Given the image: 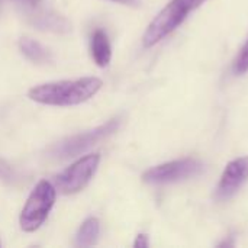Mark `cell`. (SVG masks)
I'll return each instance as SVG.
<instances>
[{
  "mask_svg": "<svg viewBox=\"0 0 248 248\" xmlns=\"http://www.w3.org/2000/svg\"><path fill=\"white\" fill-rule=\"evenodd\" d=\"M17 1L25 4V6H28V7H35L39 3V0H17Z\"/></svg>",
  "mask_w": 248,
  "mask_h": 248,
  "instance_id": "2e32d148",
  "label": "cell"
},
{
  "mask_svg": "<svg viewBox=\"0 0 248 248\" xmlns=\"http://www.w3.org/2000/svg\"><path fill=\"white\" fill-rule=\"evenodd\" d=\"M31 23L46 32H54V33H67L71 31V23L61 15L49 10H41L29 16Z\"/></svg>",
  "mask_w": 248,
  "mask_h": 248,
  "instance_id": "ba28073f",
  "label": "cell"
},
{
  "mask_svg": "<svg viewBox=\"0 0 248 248\" xmlns=\"http://www.w3.org/2000/svg\"><path fill=\"white\" fill-rule=\"evenodd\" d=\"M134 247H137V248L148 247V240H147V235H144V234H140V235L137 237L135 243H134Z\"/></svg>",
  "mask_w": 248,
  "mask_h": 248,
  "instance_id": "5bb4252c",
  "label": "cell"
},
{
  "mask_svg": "<svg viewBox=\"0 0 248 248\" xmlns=\"http://www.w3.org/2000/svg\"><path fill=\"white\" fill-rule=\"evenodd\" d=\"M248 180V157H241L234 161H231L219 180L218 189H217V198L218 199H230L234 196L241 186Z\"/></svg>",
  "mask_w": 248,
  "mask_h": 248,
  "instance_id": "52a82bcc",
  "label": "cell"
},
{
  "mask_svg": "<svg viewBox=\"0 0 248 248\" xmlns=\"http://www.w3.org/2000/svg\"><path fill=\"white\" fill-rule=\"evenodd\" d=\"M118 126H119V119H110L106 124H103V125H100L92 131L74 135V137L62 141L60 145H57L52 150V154L57 158H70V157L78 155L83 151H86L87 148L96 145L103 138L113 134L118 129Z\"/></svg>",
  "mask_w": 248,
  "mask_h": 248,
  "instance_id": "8992f818",
  "label": "cell"
},
{
  "mask_svg": "<svg viewBox=\"0 0 248 248\" xmlns=\"http://www.w3.org/2000/svg\"><path fill=\"white\" fill-rule=\"evenodd\" d=\"M99 234H100V222H99L97 218L90 217L81 224V227H80V230H78V232L76 235V246H78V247H92V246L96 244V241L99 238Z\"/></svg>",
  "mask_w": 248,
  "mask_h": 248,
  "instance_id": "8fae6325",
  "label": "cell"
},
{
  "mask_svg": "<svg viewBox=\"0 0 248 248\" xmlns=\"http://www.w3.org/2000/svg\"><path fill=\"white\" fill-rule=\"evenodd\" d=\"M103 81L97 77L61 80L32 87L28 97L48 106H76L90 100L102 89Z\"/></svg>",
  "mask_w": 248,
  "mask_h": 248,
  "instance_id": "6da1fadb",
  "label": "cell"
},
{
  "mask_svg": "<svg viewBox=\"0 0 248 248\" xmlns=\"http://www.w3.org/2000/svg\"><path fill=\"white\" fill-rule=\"evenodd\" d=\"M19 49L20 52L32 62H36V64H46L51 61V54L48 52V49L39 44L38 41L32 39V38H22L19 41Z\"/></svg>",
  "mask_w": 248,
  "mask_h": 248,
  "instance_id": "30bf717a",
  "label": "cell"
},
{
  "mask_svg": "<svg viewBox=\"0 0 248 248\" xmlns=\"http://www.w3.org/2000/svg\"><path fill=\"white\" fill-rule=\"evenodd\" d=\"M203 171V164L195 158H182L170 163H164L147 170L142 176L144 182L153 185H166L180 180H186L199 176Z\"/></svg>",
  "mask_w": 248,
  "mask_h": 248,
  "instance_id": "5b68a950",
  "label": "cell"
},
{
  "mask_svg": "<svg viewBox=\"0 0 248 248\" xmlns=\"http://www.w3.org/2000/svg\"><path fill=\"white\" fill-rule=\"evenodd\" d=\"M92 57L99 67H108L112 58V48L109 38L103 29H96L92 35Z\"/></svg>",
  "mask_w": 248,
  "mask_h": 248,
  "instance_id": "9c48e42d",
  "label": "cell"
},
{
  "mask_svg": "<svg viewBox=\"0 0 248 248\" xmlns=\"http://www.w3.org/2000/svg\"><path fill=\"white\" fill-rule=\"evenodd\" d=\"M57 198V189L48 180H41L31 192L19 217V225L25 232H35L48 218Z\"/></svg>",
  "mask_w": 248,
  "mask_h": 248,
  "instance_id": "3957f363",
  "label": "cell"
},
{
  "mask_svg": "<svg viewBox=\"0 0 248 248\" xmlns=\"http://www.w3.org/2000/svg\"><path fill=\"white\" fill-rule=\"evenodd\" d=\"M99 163L100 154L97 153L78 158L55 177V189L62 195H74L81 192L93 179Z\"/></svg>",
  "mask_w": 248,
  "mask_h": 248,
  "instance_id": "277c9868",
  "label": "cell"
},
{
  "mask_svg": "<svg viewBox=\"0 0 248 248\" xmlns=\"http://www.w3.org/2000/svg\"><path fill=\"white\" fill-rule=\"evenodd\" d=\"M110 1L121 3V4H125V6H135V7L141 4V0H110Z\"/></svg>",
  "mask_w": 248,
  "mask_h": 248,
  "instance_id": "9a60e30c",
  "label": "cell"
},
{
  "mask_svg": "<svg viewBox=\"0 0 248 248\" xmlns=\"http://www.w3.org/2000/svg\"><path fill=\"white\" fill-rule=\"evenodd\" d=\"M248 71V39L241 48V52L238 54L235 62H234V73L235 74H244Z\"/></svg>",
  "mask_w": 248,
  "mask_h": 248,
  "instance_id": "7c38bea8",
  "label": "cell"
},
{
  "mask_svg": "<svg viewBox=\"0 0 248 248\" xmlns=\"http://www.w3.org/2000/svg\"><path fill=\"white\" fill-rule=\"evenodd\" d=\"M205 1L206 0H171L148 25L142 36L144 46L150 48L160 42L179 28L192 10L198 9Z\"/></svg>",
  "mask_w": 248,
  "mask_h": 248,
  "instance_id": "7a4b0ae2",
  "label": "cell"
},
{
  "mask_svg": "<svg viewBox=\"0 0 248 248\" xmlns=\"http://www.w3.org/2000/svg\"><path fill=\"white\" fill-rule=\"evenodd\" d=\"M12 176H13L12 167L9 166V163H7L6 160H3V158L0 157V180L10 182V180H12Z\"/></svg>",
  "mask_w": 248,
  "mask_h": 248,
  "instance_id": "4fadbf2b",
  "label": "cell"
}]
</instances>
